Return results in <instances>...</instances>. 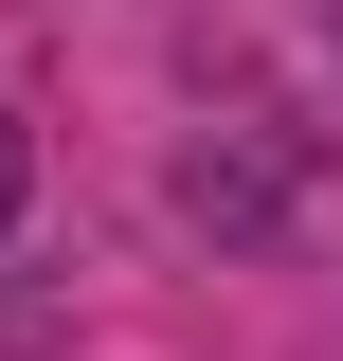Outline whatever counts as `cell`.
<instances>
[{
	"instance_id": "cell-1",
	"label": "cell",
	"mask_w": 343,
	"mask_h": 361,
	"mask_svg": "<svg viewBox=\"0 0 343 361\" xmlns=\"http://www.w3.org/2000/svg\"><path fill=\"white\" fill-rule=\"evenodd\" d=\"M0 199H18V127H0Z\"/></svg>"
}]
</instances>
